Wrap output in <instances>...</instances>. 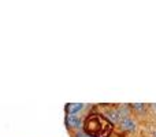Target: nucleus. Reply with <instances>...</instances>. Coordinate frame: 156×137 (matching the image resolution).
I'll return each mask as SVG.
<instances>
[{"label": "nucleus", "mask_w": 156, "mask_h": 137, "mask_svg": "<svg viewBox=\"0 0 156 137\" xmlns=\"http://www.w3.org/2000/svg\"><path fill=\"white\" fill-rule=\"evenodd\" d=\"M85 130L92 137H107L111 133V125L100 114H92L85 121Z\"/></svg>", "instance_id": "1"}, {"label": "nucleus", "mask_w": 156, "mask_h": 137, "mask_svg": "<svg viewBox=\"0 0 156 137\" xmlns=\"http://www.w3.org/2000/svg\"><path fill=\"white\" fill-rule=\"evenodd\" d=\"M82 107H83V106L80 104V103H77V104H69V106H67V113H69V115H74L77 111L82 110Z\"/></svg>", "instance_id": "2"}, {"label": "nucleus", "mask_w": 156, "mask_h": 137, "mask_svg": "<svg viewBox=\"0 0 156 137\" xmlns=\"http://www.w3.org/2000/svg\"><path fill=\"white\" fill-rule=\"evenodd\" d=\"M121 125H122V128H123V129H127V130H133V129H134V126H136V125L133 124L130 119H123Z\"/></svg>", "instance_id": "3"}, {"label": "nucleus", "mask_w": 156, "mask_h": 137, "mask_svg": "<svg viewBox=\"0 0 156 137\" xmlns=\"http://www.w3.org/2000/svg\"><path fill=\"white\" fill-rule=\"evenodd\" d=\"M69 124L70 125H74V126H81V122H80V119H77L76 118V115H69Z\"/></svg>", "instance_id": "4"}]
</instances>
